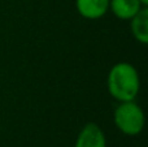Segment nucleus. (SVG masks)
I'll list each match as a JSON object with an SVG mask.
<instances>
[{
	"label": "nucleus",
	"instance_id": "4",
	"mask_svg": "<svg viewBox=\"0 0 148 147\" xmlns=\"http://www.w3.org/2000/svg\"><path fill=\"white\" fill-rule=\"evenodd\" d=\"M79 14L88 20H97L107 13L109 0H75Z\"/></svg>",
	"mask_w": 148,
	"mask_h": 147
},
{
	"label": "nucleus",
	"instance_id": "5",
	"mask_svg": "<svg viewBox=\"0 0 148 147\" xmlns=\"http://www.w3.org/2000/svg\"><path fill=\"white\" fill-rule=\"evenodd\" d=\"M109 7L116 17L131 20L142 9V3L139 0H109Z\"/></svg>",
	"mask_w": 148,
	"mask_h": 147
},
{
	"label": "nucleus",
	"instance_id": "3",
	"mask_svg": "<svg viewBox=\"0 0 148 147\" xmlns=\"http://www.w3.org/2000/svg\"><path fill=\"white\" fill-rule=\"evenodd\" d=\"M74 147H107L105 135L99 125L88 122L79 132Z\"/></svg>",
	"mask_w": 148,
	"mask_h": 147
},
{
	"label": "nucleus",
	"instance_id": "7",
	"mask_svg": "<svg viewBox=\"0 0 148 147\" xmlns=\"http://www.w3.org/2000/svg\"><path fill=\"white\" fill-rule=\"evenodd\" d=\"M139 1H140L142 5H144V7H146V5L148 4V0H139Z\"/></svg>",
	"mask_w": 148,
	"mask_h": 147
},
{
	"label": "nucleus",
	"instance_id": "2",
	"mask_svg": "<svg viewBox=\"0 0 148 147\" xmlns=\"http://www.w3.org/2000/svg\"><path fill=\"white\" fill-rule=\"evenodd\" d=\"M113 119L114 125L126 135H138L144 128V113L134 100L121 102Z\"/></svg>",
	"mask_w": 148,
	"mask_h": 147
},
{
	"label": "nucleus",
	"instance_id": "1",
	"mask_svg": "<svg viewBox=\"0 0 148 147\" xmlns=\"http://www.w3.org/2000/svg\"><path fill=\"white\" fill-rule=\"evenodd\" d=\"M107 83L109 94L118 102L134 100L140 89L138 72L129 63L113 65L108 74Z\"/></svg>",
	"mask_w": 148,
	"mask_h": 147
},
{
	"label": "nucleus",
	"instance_id": "6",
	"mask_svg": "<svg viewBox=\"0 0 148 147\" xmlns=\"http://www.w3.org/2000/svg\"><path fill=\"white\" fill-rule=\"evenodd\" d=\"M131 31L136 41L140 43H148V9L142 8L133 18H131Z\"/></svg>",
	"mask_w": 148,
	"mask_h": 147
}]
</instances>
